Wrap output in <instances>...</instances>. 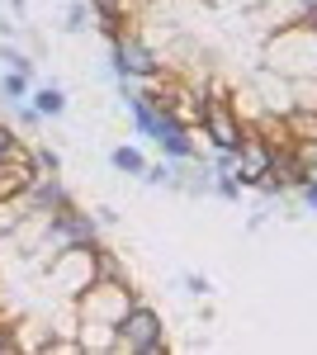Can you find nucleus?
Returning a JSON list of instances; mask_svg holds the SVG:
<instances>
[{
  "label": "nucleus",
  "instance_id": "obj_11",
  "mask_svg": "<svg viewBox=\"0 0 317 355\" xmlns=\"http://www.w3.org/2000/svg\"><path fill=\"white\" fill-rule=\"evenodd\" d=\"M28 105L43 114V119H62V114H67V95H62L57 85H38V90L28 95Z\"/></svg>",
  "mask_w": 317,
  "mask_h": 355
},
{
  "label": "nucleus",
  "instance_id": "obj_17",
  "mask_svg": "<svg viewBox=\"0 0 317 355\" xmlns=\"http://www.w3.org/2000/svg\"><path fill=\"white\" fill-rule=\"evenodd\" d=\"M33 162H38L43 175H62V157H57L53 147H33Z\"/></svg>",
  "mask_w": 317,
  "mask_h": 355
},
{
  "label": "nucleus",
  "instance_id": "obj_6",
  "mask_svg": "<svg viewBox=\"0 0 317 355\" xmlns=\"http://www.w3.org/2000/svg\"><path fill=\"white\" fill-rule=\"evenodd\" d=\"M251 15V24L261 38L270 33H280V28H293V24H308L317 15V0H261L256 10H246Z\"/></svg>",
  "mask_w": 317,
  "mask_h": 355
},
{
  "label": "nucleus",
  "instance_id": "obj_24",
  "mask_svg": "<svg viewBox=\"0 0 317 355\" xmlns=\"http://www.w3.org/2000/svg\"><path fill=\"white\" fill-rule=\"evenodd\" d=\"M185 284H189V294H209V279H199V275H189Z\"/></svg>",
  "mask_w": 317,
  "mask_h": 355
},
{
  "label": "nucleus",
  "instance_id": "obj_14",
  "mask_svg": "<svg viewBox=\"0 0 317 355\" xmlns=\"http://www.w3.org/2000/svg\"><path fill=\"white\" fill-rule=\"evenodd\" d=\"M109 162H114V171H123V175H147V157H142L137 147H128V142H123V147H114V152H109Z\"/></svg>",
  "mask_w": 317,
  "mask_h": 355
},
{
  "label": "nucleus",
  "instance_id": "obj_9",
  "mask_svg": "<svg viewBox=\"0 0 317 355\" xmlns=\"http://www.w3.org/2000/svg\"><path fill=\"white\" fill-rule=\"evenodd\" d=\"M270 152H275V147L251 128V137L241 142V152H237V180L246 190H261L265 180H270Z\"/></svg>",
  "mask_w": 317,
  "mask_h": 355
},
{
  "label": "nucleus",
  "instance_id": "obj_16",
  "mask_svg": "<svg viewBox=\"0 0 317 355\" xmlns=\"http://www.w3.org/2000/svg\"><path fill=\"white\" fill-rule=\"evenodd\" d=\"M19 152H28V147H24V137L15 133L10 123H0V162H10V157H19Z\"/></svg>",
  "mask_w": 317,
  "mask_h": 355
},
{
  "label": "nucleus",
  "instance_id": "obj_5",
  "mask_svg": "<svg viewBox=\"0 0 317 355\" xmlns=\"http://www.w3.org/2000/svg\"><path fill=\"white\" fill-rule=\"evenodd\" d=\"M114 355H166V322H161L157 308H147L142 299L132 303L128 318L119 322Z\"/></svg>",
  "mask_w": 317,
  "mask_h": 355
},
{
  "label": "nucleus",
  "instance_id": "obj_19",
  "mask_svg": "<svg viewBox=\"0 0 317 355\" xmlns=\"http://www.w3.org/2000/svg\"><path fill=\"white\" fill-rule=\"evenodd\" d=\"M142 180H152V185H175V166H166V162H147V175Z\"/></svg>",
  "mask_w": 317,
  "mask_h": 355
},
{
  "label": "nucleus",
  "instance_id": "obj_10",
  "mask_svg": "<svg viewBox=\"0 0 317 355\" xmlns=\"http://www.w3.org/2000/svg\"><path fill=\"white\" fill-rule=\"evenodd\" d=\"M38 175H43V171L33 162V152H19V157L0 162V204H15L19 194H28V185H33Z\"/></svg>",
  "mask_w": 317,
  "mask_h": 355
},
{
  "label": "nucleus",
  "instance_id": "obj_22",
  "mask_svg": "<svg viewBox=\"0 0 317 355\" xmlns=\"http://www.w3.org/2000/svg\"><path fill=\"white\" fill-rule=\"evenodd\" d=\"M298 194H303V204H308V209L317 214V175H308V180L298 185Z\"/></svg>",
  "mask_w": 317,
  "mask_h": 355
},
{
  "label": "nucleus",
  "instance_id": "obj_25",
  "mask_svg": "<svg viewBox=\"0 0 317 355\" xmlns=\"http://www.w3.org/2000/svg\"><path fill=\"white\" fill-rule=\"evenodd\" d=\"M71 28H85V5H71Z\"/></svg>",
  "mask_w": 317,
  "mask_h": 355
},
{
  "label": "nucleus",
  "instance_id": "obj_18",
  "mask_svg": "<svg viewBox=\"0 0 317 355\" xmlns=\"http://www.w3.org/2000/svg\"><path fill=\"white\" fill-rule=\"evenodd\" d=\"M241 190H246V185L237 180V171H218V194H223V199H241Z\"/></svg>",
  "mask_w": 317,
  "mask_h": 355
},
{
  "label": "nucleus",
  "instance_id": "obj_23",
  "mask_svg": "<svg viewBox=\"0 0 317 355\" xmlns=\"http://www.w3.org/2000/svg\"><path fill=\"white\" fill-rule=\"evenodd\" d=\"M298 152H303V162H308V175H317V142H298Z\"/></svg>",
  "mask_w": 317,
  "mask_h": 355
},
{
  "label": "nucleus",
  "instance_id": "obj_7",
  "mask_svg": "<svg viewBox=\"0 0 317 355\" xmlns=\"http://www.w3.org/2000/svg\"><path fill=\"white\" fill-rule=\"evenodd\" d=\"M114 71L123 76V81H161V62L157 53L137 38V33H123V38H114Z\"/></svg>",
  "mask_w": 317,
  "mask_h": 355
},
{
  "label": "nucleus",
  "instance_id": "obj_20",
  "mask_svg": "<svg viewBox=\"0 0 317 355\" xmlns=\"http://www.w3.org/2000/svg\"><path fill=\"white\" fill-rule=\"evenodd\" d=\"M5 351H19V327H10V322L0 318V355Z\"/></svg>",
  "mask_w": 317,
  "mask_h": 355
},
{
  "label": "nucleus",
  "instance_id": "obj_1",
  "mask_svg": "<svg viewBox=\"0 0 317 355\" xmlns=\"http://www.w3.org/2000/svg\"><path fill=\"white\" fill-rule=\"evenodd\" d=\"M137 303L128 279H95L80 299H71V313H76V341L80 351L95 355H114V336H119V322L128 318V308Z\"/></svg>",
  "mask_w": 317,
  "mask_h": 355
},
{
  "label": "nucleus",
  "instance_id": "obj_12",
  "mask_svg": "<svg viewBox=\"0 0 317 355\" xmlns=\"http://www.w3.org/2000/svg\"><path fill=\"white\" fill-rule=\"evenodd\" d=\"M0 95H5V105H24L28 95H33V85H28V71H5L0 76Z\"/></svg>",
  "mask_w": 317,
  "mask_h": 355
},
{
  "label": "nucleus",
  "instance_id": "obj_13",
  "mask_svg": "<svg viewBox=\"0 0 317 355\" xmlns=\"http://www.w3.org/2000/svg\"><path fill=\"white\" fill-rule=\"evenodd\" d=\"M289 137L293 142H317V110H289Z\"/></svg>",
  "mask_w": 317,
  "mask_h": 355
},
{
  "label": "nucleus",
  "instance_id": "obj_3",
  "mask_svg": "<svg viewBox=\"0 0 317 355\" xmlns=\"http://www.w3.org/2000/svg\"><path fill=\"white\" fill-rule=\"evenodd\" d=\"M194 133L209 137L213 152H232V157H237L241 142L251 137V119H241L237 105H232L223 90H213V95L199 100V123H194Z\"/></svg>",
  "mask_w": 317,
  "mask_h": 355
},
{
  "label": "nucleus",
  "instance_id": "obj_2",
  "mask_svg": "<svg viewBox=\"0 0 317 355\" xmlns=\"http://www.w3.org/2000/svg\"><path fill=\"white\" fill-rule=\"evenodd\" d=\"M265 67L275 76H317V24H293L265 38Z\"/></svg>",
  "mask_w": 317,
  "mask_h": 355
},
{
  "label": "nucleus",
  "instance_id": "obj_4",
  "mask_svg": "<svg viewBox=\"0 0 317 355\" xmlns=\"http://www.w3.org/2000/svg\"><path fill=\"white\" fill-rule=\"evenodd\" d=\"M95 246H100V242H85V246H67V251H57L53 261H48V270H43V275H48V289H57L67 303L80 299V294L100 279Z\"/></svg>",
  "mask_w": 317,
  "mask_h": 355
},
{
  "label": "nucleus",
  "instance_id": "obj_21",
  "mask_svg": "<svg viewBox=\"0 0 317 355\" xmlns=\"http://www.w3.org/2000/svg\"><path fill=\"white\" fill-rule=\"evenodd\" d=\"M0 57H5V67H15V71H33V62H28L24 53H15V48H5Z\"/></svg>",
  "mask_w": 317,
  "mask_h": 355
},
{
  "label": "nucleus",
  "instance_id": "obj_15",
  "mask_svg": "<svg viewBox=\"0 0 317 355\" xmlns=\"http://www.w3.org/2000/svg\"><path fill=\"white\" fill-rule=\"evenodd\" d=\"M95 266H100V279H128V275H123V261H119L109 246H95Z\"/></svg>",
  "mask_w": 317,
  "mask_h": 355
},
{
  "label": "nucleus",
  "instance_id": "obj_8",
  "mask_svg": "<svg viewBox=\"0 0 317 355\" xmlns=\"http://www.w3.org/2000/svg\"><path fill=\"white\" fill-rule=\"evenodd\" d=\"M152 142H157L161 152L171 157V162H194L199 157V142H194V128H189L180 114H161V123H157V133H152Z\"/></svg>",
  "mask_w": 317,
  "mask_h": 355
}]
</instances>
